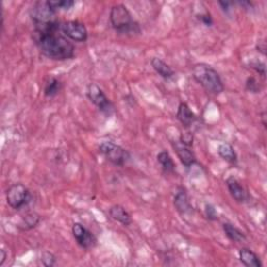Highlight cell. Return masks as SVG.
I'll return each mask as SVG.
<instances>
[{"label":"cell","mask_w":267,"mask_h":267,"mask_svg":"<svg viewBox=\"0 0 267 267\" xmlns=\"http://www.w3.org/2000/svg\"><path fill=\"white\" fill-rule=\"evenodd\" d=\"M33 41L36 42L41 53L50 60L66 61L74 57V45L68 38L59 33V32L47 33H33Z\"/></svg>","instance_id":"cell-1"},{"label":"cell","mask_w":267,"mask_h":267,"mask_svg":"<svg viewBox=\"0 0 267 267\" xmlns=\"http://www.w3.org/2000/svg\"><path fill=\"white\" fill-rule=\"evenodd\" d=\"M193 79L211 94L218 95L223 92L224 86L221 77L214 68L207 64H196L192 69Z\"/></svg>","instance_id":"cell-2"},{"label":"cell","mask_w":267,"mask_h":267,"mask_svg":"<svg viewBox=\"0 0 267 267\" xmlns=\"http://www.w3.org/2000/svg\"><path fill=\"white\" fill-rule=\"evenodd\" d=\"M110 22L113 29L122 34H135L140 33L139 24L133 19L131 12L123 4H115L110 12Z\"/></svg>","instance_id":"cell-3"},{"label":"cell","mask_w":267,"mask_h":267,"mask_svg":"<svg viewBox=\"0 0 267 267\" xmlns=\"http://www.w3.org/2000/svg\"><path fill=\"white\" fill-rule=\"evenodd\" d=\"M100 152L112 164L116 166H123L130 159V153L120 145L111 141H104L100 145Z\"/></svg>","instance_id":"cell-4"},{"label":"cell","mask_w":267,"mask_h":267,"mask_svg":"<svg viewBox=\"0 0 267 267\" xmlns=\"http://www.w3.org/2000/svg\"><path fill=\"white\" fill-rule=\"evenodd\" d=\"M31 200V192L23 184H14L6 191V202L14 210L25 207Z\"/></svg>","instance_id":"cell-5"},{"label":"cell","mask_w":267,"mask_h":267,"mask_svg":"<svg viewBox=\"0 0 267 267\" xmlns=\"http://www.w3.org/2000/svg\"><path fill=\"white\" fill-rule=\"evenodd\" d=\"M87 95L90 101L101 111L102 113L110 115L114 111V107L103 91L96 83H90L87 89Z\"/></svg>","instance_id":"cell-6"},{"label":"cell","mask_w":267,"mask_h":267,"mask_svg":"<svg viewBox=\"0 0 267 267\" xmlns=\"http://www.w3.org/2000/svg\"><path fill=\"white\" fill-rule=\"evenodd\" d=\"M72 235L76 243L83 250H92L96 247L97 239L95 235L86 227H83L82 223L76 222L73 224Z\"/></svg>","instance_id":"cell-7"},{"label":"cell","mask_w":267,"mask_h":267,"mask_svg":"<svg viewBox=\"0 0 267 267\" xmlns=\"http://www.w3.org/2000/svg\"><path fill=\"white\" fill-rule=\"evenodd\" d=\"M61 32L66 38L75 42H86L88 39L87 27L79 21H67L62 23Z\"/></svg>","instance_id":"cell-8"},{"label":"cell","mask_w":267,"mask_h":267,"mask_svg":"<svg viewBox=\"0 0 267 267\" xmlns=\"http://www.w3.org/2000/svg\"><path fill=\"white\" fill-rule=\"evenodd\" d=\"M55 12L49 1H39L36 2L32 9V18L33 23H46L54 21Z\"/></svg>","instance_id":"cell-9"},{"label":"cell","mask_w":267,"mask_h":267,"mask_svg":"<svg viewBox=\"0 0 267 267\" xmlns=\"http://www.w3.org/2000/svg\"><path fill=\"white\" fill-rule=\"evenodd\" d=\"M172 146L183 165H185L187 168H189L196 164V157L194 152L190 150V147L183 144L181 141L172 142Z\"/></svg>","instance_id":"cell-10"},{"label":"cell","mask_w":267,"mask_h":267,"mask_svg":"<svg viewBox=\"0 0 267 267\" xmlns=\"http://www.w3.org/2000/svg\"><path fill=\"white\" fill-rule=\"evenodd\" d=\"M227 186L230 191V194L232 198H233L237 202H245L249 199L248 192L243 186L241 185V183L239 182L236 178L231 177L227 180Z\"/></svg>","instance_id":"cell-11"},{"label":"cell","mask_w":267,"mask_h":267,"mask_svg":"<svg viewBox=\"0 0 267 267\" xmlns=\"http://www.w3.org/2000/svg\"><path fill=\"white\" fill-rule=\"evenodd\" d=\"M174 207L178 210V212L182 215L189 214L192 212V206L190 201H189L187 192L185 191L184 188H180L177 194L174 195Z\"/></svg>","instance_id":"cell-12"},{"label":"cell","mask_w":267,"mask_h":267,"mask_svg":"<svg viewBox=\"0 0 267 267\" xmlns=\"http://www.w3.org/2000/svg\"><path fill=\"white\" fill-rule=\"evenodd\" d=\"M177 117L179 119V121L183 124V126L186 129L191 128L192 124L196 121V116L191 111V109L189 108V105L186 102H181L178 109V113Z\"/></svg>","instance_id":"cell-13"},{"label":"cell","mask_w":267,"mask_h":267,"mask_svg":"<svg viewBox=\"0 0 267 267\" xmlns=\"http://www.w3.org/2000/svg\"><path fill=\"white\" fill-rule=\"evenodd\" d=\"M239 260L248 267H262V262L258 255L247 248H242L239 250Z\"/></svg>","instance_id":"cell-14"},{"label":"cell","mask_w":267,"mask_h":267,"mask_svg":"<svg viewBox=\"0 0 267 267\" xmlns=\"http://www.w3.org/2000/svg\"><path fill=\"white\" fill-rule=\"evenodd\" d=\"M109 213H110V216L112 217V218L118 222H120L125 227L130 226V224L132 223V217H131L130 213L121 206H119V205L112 206L109 210Z\"/></svg>","instance_id":"cell-15"},{"label":"cell","mask_w":267,"mask_h":267,"mask_svg":"<svg viewBox=\"0 0 267 267\" xmlns=\"http://www.w3.org/2000/svg\"><path fill=\"white\" fill-rule=\"evenodd\" d=\"M151 66L154 69V71L165 80H169L174 75L173 69L160 58H153L151 60Z\"/></svg>","instance_id":"cell-16"},{"label":"cell","mask_w":267,"mask_h":267,"mask_svg":"<svg viewBox=\"0 0 267 267\" xmlns=\"http://www.w3.org/2000/svg\"><path fill=\"white\" fill-rule=\"evenodd\" d=\"M223 231L226 236L230 239L231 241L236 242V243H240L247 240V237H245L243 232H241L238 228L231 223H224L223 226Z\"/></svg>","instance_id":"cell-17"},{"label":"cell","mask_w":267,"mask_h":267,"mask_svg":"<svg viewBox=\"0 0 267 267\" xmlns=\"http://www.w3.org/2000/svg\"><path fill=\"white\" fill-rule=\"evenodd\" d=\"M157 160H158L159 164L161 165V167H162V169L166 173H173L174 172L175 164H174L169 152L166 150H162L161 152H159L157 156Z\"/></svg>","instance_id":"cell-18"},{"label":"cell","mask_w":267,"mask_h":267,"mask_svg":"<svg viewBox=\"0 0 267 267\" xmlns=\"http://www.w3.org/2000/svg\"><path fill=\"white\" fill-rule=\"evenodd\" d=\"M218 152L219 157L222 158L224 161L230 163H236L237 162V153L234 150V147L229 143H222L218 146Z\"/></svg>","instance_id":"cell-19"},{"label":"cell","mask_w":267,"mask_h":267,"mask_svg":"<svg viewBox=\"0 0 267 267\" xmlns=\"http://www.w3.org/2000/svg\"><path fill=\"white\" fill-rule=\"evenodd\" d=\"M62 89V83L57 77H49L44 87V94L46 97H54L58 95Z\"/></svg>","instance_id":"cell-20"},{"label":"cell","mask_w":267,"mask_h":267,"mask_svg":"<svg viewBox=\"0 0 267 267\" xmlns=\"http://www.w3.org/2000/svg\"><path fill=\"white\" fill-rule=\"evenodd\" d=\"M39 221H40V216L37 213L32 212V213L26 214L23 217L22 224H21V226H23L22 230H31L34 227H37Z\"/></svg>","instance_id":"cell-21"},{"label":"cell","mask_w":267,"mask_h":267,"mask_svg":"<svg viewBox=\"0 0 267 267\" xmlns=\"http://www.w3.org/2000/svg\"><path fill=\"white\" fill-rule=\"evenodd\" d=\"M49 3H50L51 8L55 12H58L59 10H69L74 5V1H71V0H60V1L51 0V1H49Z\"/></svg>","instance_id":"cell-22"},{"label":"cell","mask_w":267,"mask_h":267,"mask_svg":"<svg viewBox=\"0 0 267 267\" xmlns=\"http://www.w3.org/2000/svg\"><path fill=\"white\" fill-rule=\"evenodd\" d=\"M245 87H247V90L250 91V92H251V93H260V91H261L260 83L254 76L249 77V79L247 80V83H245Z\"/></svg>","instance_id":"cell-23"},{"label":"cell","mask_w":267,"mask_h":267,"mask_svg":"<svg viewBox=\"0 0 267 267\" xmlns=\"http://www.w3.org/2000/svg\"><path fill=\"white\" fill-rule=\"evenodd\" d=\"M41 261H42V263H43L44 266L51 267L55 264V262H57V259H55L54 255L51 254V252L44 251L41 256Z\"/></svg>","instance_id":"cell-24"},{"label":"cell","mask_w":267,"mask_h":267,"mask_svg":"<svg viewBox=\"0 0 267 267\" xmlns=\"http://www.w3.org/2000/svg\"><path fill=\"white\" fill-rule=\"evenodd\" d=\"M250 68L254 69L256 72H258L259 74H261L263 77H265V75H266V67H265L264 63L260 62V61H255V62L250 63Z\"/></svg>","instance_id":"cell-25"},{"label":"cell","mask_w":267,"mask_h":267,"mask_svg":"<svg viewBox=\"0 0 267 267\" xmlns=\"http://www.w3.org/2000/svg\"><path fill=\"white\" fill-rule=\"evenodd\" d=\"M180 141L185 144L189 147H191L192 144H193V135L190 133V132H186V133H183L181 135V139Z\"/></svg>","instance_id":"cell-26"},{"label":"cell","mask_w":267,"mask_h":267,"mask_svg":"<svg viewBox=\"0 0 267 267\" xmlns=\"http://www.w3.org/2000/svg\"><path fill=\"white\" fill-rule=\"evenodd\" d=\"M205 212H206L207 218L209 220H217V218H218V215H217L216 210H215V208L213 206L207 205L206 209H205Z\"/></svg>","instance_id":"cell-27"},{"label":"cell","mask_w":267,"mask_h":267,"mask_svg":"<svg viewBox=\"0 0 267 267\" xmlns=\"http://www.w3.org/2000/svg\"><path fill=\"white\" fill-rule=\"evenodd\" d=\"M200 19L201 22L207 25V26H211L213 24V20H212V17H211V15L209 13H206V14H201V15L200 16Z\"/></svg>","instance_id":"cell-28"},{"label":"cell","mask_w":267,"mask_h":267,"mask_svg":"<svg viewBox=\"0 0 267 267\" xmlns=\"http://www.w3.org/2000/svg\"><path fill=\"white\" fill-rule=\"evenodd\" d=\"M257 49H258V51H260L263 55H265L266 54V44H265V42L264 41L258 42Z\"/></svg>","instance_id":"cell-29"},{"label":"cell","mask_w":267,"mask_h":267,"mask_svg":"<svg viewBox=\"0 0 267 267\" xmlns=\"http://www.w3.org/2000/svg\"><path fill=\"white\" fill-rule=\"evenodd\" d=\"M219 5L221 6V8H222V11L223 12H226V13H228V12H230V10H231V6L232 5H233V2H224V1H219Z\"/></svg>","instance_id":"cell-30"},{"label":"cell","mask_w":267,"mask_h":267,"mask_svg":"<svg viewBox=\"0 0 267 267\" xmlns=\"http://www.w3.org/2000/svg\"><path fill=\"white\" fill-rule=\"evenodd\" d=\"M238 4H240L243 8H245V10H249L252 8V3L250 1H239Z\"/></svg>","instance_id":"cell-31"},{"label":"cell","mask_w":267,"mask_h":267,"mask_svg":"<svg viewBox=\"0 0 267 267\" xmlns=\"http://www.w3.org/2000/svg\"><path fill=\"white\" fill-rule=\"evenodd\" d=\"M0 254H1V260H0V266H2L3 263H4V261H5V259H6V252L3 250H0Z\"/></svg>","instance_id":"cell-32"},{"label":"cell","mask_w":267,"mask_h":267,"mask_svg":"<svg viewBox=\"0 0 267 267\" xmlns=\"http://www.w3.org/2000/svg\"><path fill=\"white\" fill-rule=\"evenodd\" d=\"M261 118H262V122H263V125L266 128V121H265V118H266V113L265 112H263V113L261 114Z\"/></svg>","instance_id":"cell-33"}]
</instances>
